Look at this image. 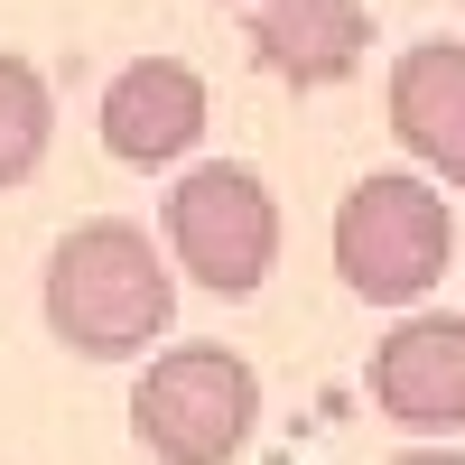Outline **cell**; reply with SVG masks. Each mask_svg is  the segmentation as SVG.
Masks as SVG:
<instances>
[{"instance_id": "ba28073f", "label": "cell", "mask_w": 465, "mask_h": 465, "mask_svg": "<svg viewBox=\"0 0 465 465\" xmlns=\"http://www.w3.org/2000/svg\"><path fill=\"white\" fill-rule=\"evenodd\" d=\"M252 56L298 94L354 84L372 56V0H252Z\"/></svg>"}, {"instance_id": "8fae6325", "label": "cell", "mask_w": 465, "mask_h": 465, "mask_svg": "<svg viewBox=\"0 0 465 465\" xmlns=\"http://www.w3.org/2000/svg\"><path fill=\"white\" fill-rule=\"evenodd\" d=\"M214 10H252V0H214Z\"/></svg>"}, {"instance_id": "3957f363", "label": "cell", "mask_w": 465, "mask_h": 465, "mask_svg": "<svg viewBox=\"0 0 465 465\" xmlns=\"http://www.w3.org/2000/svg\"><path fill=\"white\" fill-rule=\"evenodd\" d=\"M131 438L159 465H232L261 438V372L232 344H159L131 381Z\"/></svg>"}, {"instance_id": "6da1fadb", "label": "cell", "mask_w": 465, "mask_h": 465, "mask_svg": "<svg viewBox=\"0 0 465 465\" xmlns=\"http://www.w3.org/2000/svg\"><path fill=\"white\" fill-rule=\"evenodd\" d=\"M47 335L74 363H149L177 326V261L131 214H84L47 252Z\"/></svg>"}, {"instance_id": "277c9868", "label": "cell", "mask_w": 465, "mask_h": 465, "mask_svg": "<svg viewBox=\"0 0 465 465\" xmlns=\"http://www.w3.org/2000/svg\"><path fill=\"white\" fill-rule=\"evenodd\" d=\"M159 242H168L186 289L242 307V298L270 289V270H280V196H270V177L242 168V159H196L168 186V205H159Z\"/></svg>"}, {"instance_id": "30bf717a", "label": "cell", "mask_w": 465, "mask_h": 465, "mask_svg": "<svg viewBox=\"0 0 465 465\" xmlns=\"http://www.w3.org/2000/svg\"><path fill=\"white\" fill-rule=\"evenodd\" d=\"M381 465H465V447H401V456H381Z\"/></svg>"}, {"instance_id": "5b68a950", "label": "cell", "mask_w": 465, "mask_h": 465, "mask_svg": "<svg viewBox=\"0 0 465 465\" xmlns=\"http://www.w3.org/2000/svg\"><path fill=\"white\" fill-rule=\"evenodd\" d=\"M363 391L372 410L410 438H456L465 429V317L447 307H410L391 317V335L372 344L363 363Z\"/></svg>"}, {"instance_id": "7a4b0ae2", "label": "cell", "mask_w": 465, "mask_h": 465, "mask_svg": "<svg viewBox=\"0 0 465 465\" xmlns=\"http://www.w3.org/2000/svg\"><path fill=\"white\" fill-rule=\"evenodd\" d=\"M326 261L335 280L354 289L363 307H429L456 270V214H447V186L419 177V168H372L344 186L335 205V232H326Z\"/></svg>"}, {"instance_id": "9c48e42d", "label": "cell", "mask_w": 465, "mask_h": 465, "mask_svg": "<svg viewBox=\"0 0 465 465\" xmlns=\"http://www.w3.org/2000/svg\"><path fill=\"white\" fill-rule=\"evenodd\" d=\"M47 140H56V84L0 47V196L47 168Z\"/></svg>"}, {"instance_id": "8992f818", "label": "cell", "mask_w": 465, "mask_h": 465, "mask_svg": "<svg viewBox=\"0 0 465 465\" xmlns=\"http://www.w3.org/2000/svg\"><path fill=\"white\" fill-rule=\"evenodd\" d=\"M205 122H214V94H205V74L186 56H140L94 103V131H103V149L122 168H177L205 140Z\"/></svg>"}, {"instance_id": "52a82bcc", "label": "cell", "mask_w": 465, "mask_h": 465, "mask_svg": "<svg viewBox=\"0 0 465 465\" xmlns=\"http://www.w3.org/2000/svg\"><path fill=\"white\" fill-rule=\"evenodd\" d=\"M381 122L410 149L419 177L465 196V37H419V47L381 74Z\"/></svg>"}]
</instances>
